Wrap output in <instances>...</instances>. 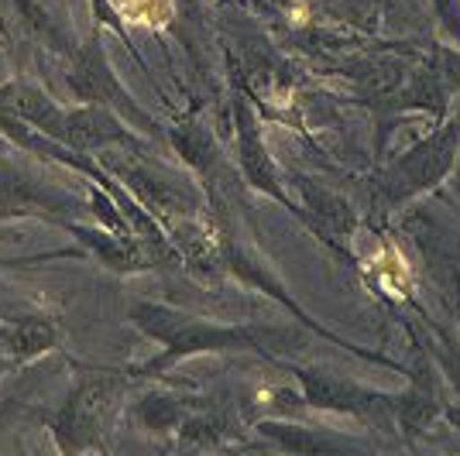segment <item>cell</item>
<instances>
[{
  "label": "cell",
  "instance_id": "obj_1",
  "mask_svg": "<svg viewBox=\"0 0 460 456\" xmlns=\"http://www.w3.org/2000/svg\"><path fill=\"white\" fill-rule=\"evenodd\" d=\"M131 323L155 340L162 350L158 357L145 361L137 374H162L172 364H182L190 357H207V354H265L279 357L288 350H303L306 343V326L303 323H210L203 316L182 312L165 303H135Z\"/></svg>",
  "mask_w": 460,
  "mask_h": 456
},
{
  "label": "cell",
  "instance_id": "obj_2",
  "mask_svg": "<svg viewBox=\"0 0 460 456\" xmlns=\"http://www.w3.org/2000/svg\"><path fill=\"white\" fill-rule=\"evenodd\" d=\"M399 233L420 258L422 278L440 295L447 312L460 320V224L443 220L433 206H416L402 213Z\"/></svg>",
  "mask_w": 460,
  "mask_h": 456
},
{
  "label": "cell",
  "instance_id": "obj_3",
  "mask_svg": "<svg viewBox=\"0 0 460 456\" xmlns=\"http://www.w3.org/2000/svg\"><path fill=\"white\" fill-rule=\"evenodd\" d=\"M296 384L313 412L354 418L378 433H395V391H375L361 381L341 378L326 367H296Z\"/></svg>",
  "mask_w": 460,
  "mask_h": 456
},
{
  "label": "cell",
  "instance_id": "obj_4",
  "mask_svg": "<svg viewBox=\"0 0 460 456\" xmlns=\"http://www.w3.org/2000/svg\"><path fill=\"white\" fill-rule=\"evenodd\" d=\"M128 388V381L117 374H90L73 388V395L58 408L52 418V436L56 446L66 453H90V450H103V433L111 412L120 401Z\"/></svg>",
  "mask_w": 460,
  "mask_h": 456
},
{
  "label": "cell",
  "instance_id": "obj_5",
  "mask_svg": "<svg viewBox=\"0 0 460 456\" xmlns=\"http://www.w3.org/2000/svg\"><path fill=\"white\" fill-rule=\"evenodd\" d=\"M66 86L73 100L79 103H96V107H111L124 117L137 131H155V120L135 103V96L124 90V83L117 79L111 58L103 52L100 39H90L86 45H76L69 56V73H66Z\"/></svg>",
  "mask_w": 460,
  "mask_h": 456
},
{
  "label": "cell",
  "instance_id": "obj_6",
  "mask_svg": "<svg viewBox=\"0 0 460 456\" xmlns=\"http://www.w3.org/2000/svg\"><path fill=\"white\" fill-rule=\"evenodd\" d=\"M234 148H237V169L244 175L254 192L275 199L279 206H286L292 216H299V203L288 196L286 189V175L275 165V158L269 154V145H265V134H261V120L251 110L248 96H234Z\"/></svg>",
  "mask_w": 460,
  "mask_h": 456
},
{
  "label": "cell",
  "instance_id": "obj_7",
  "mask_svg": "<svg viewBox=\"0 0 460 456\" xmlns=\"http://www.w3.org/2000/svg\"><path fill=\"white\" fill-rule=\"evenodd\" d=\"M292 189L299 196V220L306 224L326 248H333L344 261H354L350 241L361 227V216L344 192H337L316 179H296Z\"/></svg>",
  "mask_w": 460,
  "mask_h": 456
},
{
  "label": "cell",
  "instance_id": "obj_8",
  "mask_svg": "<svg viewBox=\"0 0 460 456\" xmlns=\"http://www.w3.org/2000/svg\"><path fill=\"white\" fill-rule=\"evenodd\" d=\"M66 145L79 154L107 152V148H145V141L131 131L124 117L96 103H79L66 110Z\"/></svg>",
  "mask_w": 460,
  "mask_h": 456
},
{
  "label": "cell",
  "instance_id": "obj_9",
  "mask_svg": "<svg viewBox=\"0 0 460 456\" xmlns=\"http://www.w3.org/2000/svg\"><path fill=\"white\" fill-rule=\"evenodd\" d=\"M73 237H76L83 248L93 254L103 267H111L117 275H137V271H152L162 254L145 244L137 233H120L111 227H83V224H69Z\"/></svg>",
  "mask_w": 460,
  "mask_h": 456
},
{
  "label": "cell",
  "instance_id": "obj_10",
  "mask_svg": "<svg viewBox=\"0 0 460 456\" xmlns=\"http://www.w3.org/2000/svg\"><path fill=\"white\" fill-rule=\"evenodd\" d=\"M409 378H412L409 388L395 391V425L402 436H422L447 408H443V395L429 364L420 361V367Z\"/></svg>",
  "mask_w": 460,
  "mask_h": 456
},
{
  "label": "cell",
  "instance_id": "obj_11",
  "mask_svg": "<svg viewBox=\"0 0 460 456\" xmlns=\"http://www.w3.org/2000/svg\"><path fill=\"white\" fill-rule=\"evenodd\" d=\"M254 429L269 439L275 450H286V453H337V450H361L365 446L354 436L333 433L326 425H303V422H292L282 416L261 418Z\"/></svg>",
  "mask_w": 460,
  "mask_h": 456
},
{
  "label": "cell",
  "instance_id": "obj_12",
  "mask_svg": "<svg viewBox=\"0 0 460 456\" xmlns=\"http://www.w3.org/2000/svg\"><path fill=\"white\" fill-rule=\"evenodd\" d=\"M58 340H62V329L52 316H18V320L0 326V350L11 367L52 354Z\"/></svg>",
  "mask_w": 460,
  "mask_h": 456
},
{
  "label": "cell",
  "instance_id": "obj_13",
  "mask_svg": "<svg viewBox=\"0 0 460 456\" xmlns=\"http://www.w3.org/2000/svg\"><path fill=\"white\" fill-rule=\"evenodd\" d=\"M169 141H172L175 154H179L207 186H213V175L220 169V158H224V154H220V141L213 137L210 127L196 114H186L172 124Z\"/></svg>",
  "mask_w": 460,
  "mask_h": 456
},
{
  "label": "cell",
  "instance_id": "obj_14",
  "mask_svg": "<svg viewBox=\"0 0 460 456\" xmlns=\"http://www.w3.org/2000/svg\"><path fill=\"white\" fill-rule=\"evenodd\" d=\"M367 278L392 303H409L412 292H416V267L405 261V254L392 241H385L382 248H378V254L371 258Z\"/></svg>",
  "mask_w": 460,
  "mask_h": 456
},
{
  "label": "cell",
  "instance_id": "obj_15",
  "mask_svg": "<svg viewBox=\"0 0 460 456\" xmlns=\"http://www.w3.org/2000/svg\"><path fill=\"white\" fill-rule=\"evenodd\" d=\"M234 436V422L227 412H217V408H203V412H190V416L179 422V439L182 446H199V450H213V446H224Z\"/></svg>",
  "mask_w": 460,
  "mask_h": 456
},
{
  "label": "cell",
  "instance_id": "obj_16",
  "mask_svg": "<svg viewBox=\"0 0 460 456\" xmlns=\"http://www.w3.org/2000/svg\"><path fill=\"white\" fill-rule=\"evenodd\" d=\"M135 412L148 429L169 433V429H179V422L190 416V405L182 399H169V395H148V399L137 401Z\"/></svg>",
  "mask_w": 460,
  "mask_h": 456
},
{
  "label": "cell",
  "instance_id": "obj_17",
  "mask_svg": "<svg viewBox=\"0 0 460 456\" xmlns=\"http://www.w3.org/2000/svg\"><path fill=\"white\" fill-rule=\"evenodd\" d=\"M437 21H440L443 35H450L454 45H460V0H429Z\"/></svg>",
  "mask_w": 460,
  "mask_h": 456
},
{
  "label": "cell",
  "instance_id": "obj_18",
  "mask_svg": "<svg viewBox=\"0 0 460 456\" xmlns=\"http://www.w3.org/2000/svg\"><path fill=\"white\" fill-rule=\"evenodd\" d=\"M7 367H11V364H7V357H4V350H0V374H4Z\"/></svg>",
  "mask_w": 460,
  "mask_h": 456
}]
</instances>
